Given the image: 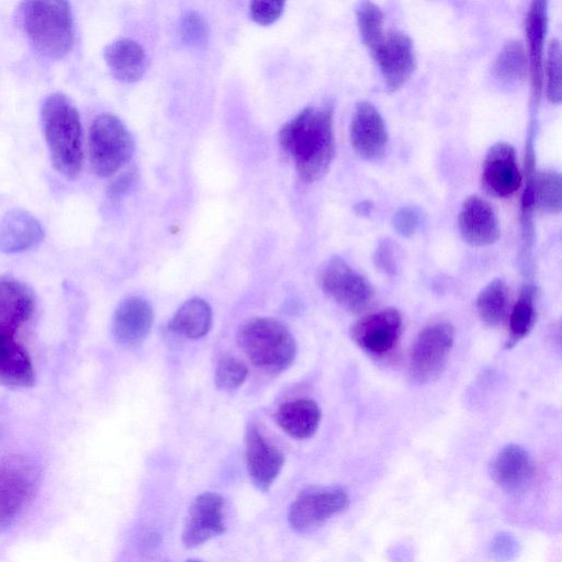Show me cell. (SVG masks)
<instances>
[{
    "label": "cell",
    "mask_w": 562,
    "mask_h": 562,
    "mask_svg": "<svg viewBox=\"0 0 562 562\" xmlns=\"http://www.w3.org/2000/svg\"><path fill=\"white\" fill-rule=\"evenodd\" d=\"M373 261L375 267L384 274H395L398 259L395 245L392 240L383 239L379 243L373 255Z\"/></svg>",
    "instance_id": "cell-36"
},
{
    "label": "cell",
    "mask_w": 562,
    "mask_h": 562,
    "mask_svg": "<svg viewBox=\"0 0 562 562\" xmlns=\"http://www.w3.org/2000/svg\"><path fill=\"white\" fill-rule=\"evenodd\" d=\"M350 142L363 159L373 161L385 154L389 133L378 109L366 101L356 105L350 124Z\"/></svg>",
    "instance_id": "cell-14"
},
{
    "label": "cell",
    "mask_w": 562,
    "mask_h": 562,
    "mask_svg": "<svg viewBox=\"0 0 562 562\" xmlns=\"http://www.w3.org/2000/svg\"><path fill=\"white\" fill-rule=\"evenodd\" d=\"M535 462L521 446L509 443L503 447L491 463L493 481L505 492L521 494L532 485Z\"/></svg>",
    "instance_id": "cell-15"
},
{
    "label": "cell",
    "mask_w": 562,
    "mask_h": 562,
    "mask_svg": "<svg viewBox=\"0 0 562 562\" xmlns=\"http://www.w3.org/2000/svg\"><path fill=\"white\" fill-rule=\"evenodd\" d=\"M246 464L252 484L263 492L270 488L284 464L283 453L255 425H249L246 431Z\"/></svg>",
    "instance_id": "cell-16"
},
{
    "label": "cell",
    "mask_w": 562,
    "mask_h": 562,
    "mask_svg": "<svg viewBox=\"0 0 562 562\" xmlns=\"http://www.w3.org/2000/svg\"><path fill=\"white\" fill-rule=\"evenodd\" d=\"M403 330L398 310L386 307L363 316L351 327L356 345L372 357H384L397 345Z\"/></svg>",
    "instance_id": "cell-10"
},
{
    "label": "cell",
    "mask_w": 562,
    "mask_h": 562,
    "mask_svg": "<svg viewBox=\"0 0 562 562\" xmlns=\"http://www.w3.org/2000/svg\"><path fill=\"white\" fill-rule=\"evenodd\" d=\"M34 293L25 283L0 278V328L14 331L33 315Z\"/></svg>",
    "instance_id": "cell-22"
},
{
    "label": "cell",
    "mask_w": 562,
    "mask_h": 562,
    "mask_svg": "<svg viewBox=\"0 0 562 562\" xmlns=\"http://www.w3.org/2000/svg\"><path fill=\"white\" fill-rule=\"evenodd\" d=\"M247 374L248 369L241 360L225 356L217 362L214 382L220 390H235L245 382Z\"/></svg>",
    "instance_id": "cell-31"
},
{
    "label": "cell",
    "mask_w": 562,
    "mask_h": 562,
    "mask_svg": "<svg viewBox=\"0 0 562 562\" xmlns=\"http://www.w3.org/2000/svg\"><path fill=\"white\" fill-rule=\"evenodd\" d=\"M21 24L41 55L60 59L74 43V19L67 1H26L20 7Z\"/></svg>",
    "instance_id": "cell-3"
},
{
    "label": "cell",
    "mask_w": 562,
    "mask_h": 562,
    "mask_svg": "<svg viewBox=\"0 0 562 562\" xmlns=\"http://www.w3.org/2000/svg\"><path fill=\"white\" fill-rule=\"evenodd\" d=\"M420 218V212L416 207L403 206L394 213L392 225L398 235L411 237L419 227Z\"/></svg>",
    "instance_id": "cell-35"
},
{
    "label": "cell",
    "mask_w": 562,
    "mask_h": 562,
    "mask_svg": "<svg viewBox=\"0 0 562 562\" xmlns=\"http://www.w3.org/2000/svg\"><path fill=\"white\" fill-rule=\"evenodd\" d=\"M133 150L132 135L117 116L101 113L94 117L89 131V158L98 177L117 172L128 162Z\"/></svg>",
    "instance_id": "cell-5"
},
{
    "label": "cell",
    "mask_w": 562,
    "mask_h": 562,
    "mask_svg": "<svg viewBox=\"0 0 562 562\" xmlns=\"http://www.w3.org/2000/svg\"><path fill=\"white\" fill-rule=\"evenodd\" d=\"M356 15L361 41L373 53L385 36L383 12L375 3L363 1Z\"/></svg>",
    "instance_id": "cell-29"
},
{
    "label": "cell",
    "mask_w": 562,
    "mask_h": 562,
    "mask_svg": "<svg viewBox=\"0 0 562 562\" xmlns=\"http://www.w3.org/2000/svg\"><path fill=\"white\" fill-rule=\"evenodd\" d=\"M40 482L41 468L32 458L10 454L0 460V531L32 502Z\"/></svg>",
    "instance_id": "cell-6"
},
{
    "label": "cell",
    "mask_w": 562,
    "mask_h": 562,
    "mask_svg": "<svg viewBox=\"0 0 562 562\" xmlns=\"http://www.w3.org/2000/svg\"><path fill=\"white\" fill-rule=\"evenodd\" d=\"M180 35L182 41L190 46H203L209 36L207 23L198 12H187L181 18Z\"/></svg>",
    "instance_id": "cell-33"
},
{
    "label": "cell",
    "mask_w": 562,
    "mask_h": 562,
    "mask_svg": "<svg viewBox=\"0 0 562 562\" xmlns=\"http://www.w3.org/2000/svg\"><path fill=\"white\" fill-rule=\"evenodd\" d=\"M491 555L498 562H507L515 559L519 552V544L514 536L507 532L497 533L490 547Z\"/></svg>",
    "instance_id": "cell-37"
},
{
    "label": "cell",
    "mask_w": 562,
    "mask_h": 562,
    "mask_svg": "<svg viewBox=\"0 0 562 562\" xmlns=\"http://www.w3.org/2000/svg\"><path fill=\"white\" fill-rule=\"evenodd\" d=\"M239 347L258 369L278 373L295 359L296 342L281 322L256 317L243 323L237 333Z\"/></svg>",
    "instance_id": "cell-4"
},
{
    "label": "cell",
    "mask_w": 562,
    "mask_h": 562,
    "mask_svg": "<svg viewBox=\"0 0 562 562\" xmlns=\"http://www.w3.org/2000/svg\"><path fill=\"white\" fill-rule=\"evenodd\" d=\"M458 227L462 239L475 247L494 244L499 238V224L493 207L480 196H469L461 205Z\"/></svg>",
    "instance_id": "cell-17"
},
{
    "label": "cell",
    "mask_w": 562,
    "mask_h": 562,
    "mask_svg": "<svg viewBox=\"0 0 562 562\" xmlns=\"http://www.w3.org/2000/svg\"><path fill=\"white\" fill-rule=\"evenodd\" d=\"M454 340V328L440 322L425 327L415 339L408 361V375L414 384L436 381L443 372Z\"/></svg>",
    "instance_id": "cell-7"
},
{
    "label": "cell",
    "mask_w": 562,
    "mask_h": 562,
    "mask_svg": "<svg viewBox=\"0 0 562 562\" xmlns=\"http://www.w3.org/2000/svg\"><path fill=\"white\" fill-rule=\"evenodd\" d=\"M35 383V372L26 350L14 331L0 328V385L27 389Z\"/></svg>",
    "instance_id": "cell-19"
},
{
    "label": "cell",
    "mask_w": 562,
    "mask_h": 562,
    "mask_svg": "<svg viewBox=\"0 0 562 562\" xmlns=\"http://www.w3.org/2000/svg\"><path fill=\"white\" fill-rule=\"evenodd\" d=\"M348 505V493L340 486H310L293 499L288 520L295 531L312 532L334 515L344 512Z\"/></svg>",
    "instance_id": "cell-8"
},
{
    "label": "cell",
    "mask_w": 562,
    "mask_h": 562,
    "mask_svg": "<svg viewBox=\"0 0 562 562\" xmlns=\"http://www.w3.org/2000/svg\"><path fill=\"white\" fill-rule=\"evenodd\" d=\"M187 562H202V561H200V560H195V559H190V560H188Z\"/></svg>",
    "instance_id": "cell-40"
},
{
    "label": "cell",
    "mask_w": 562,
    "mask_h": 562,
    "mask_svg": "<svg viewBox=\"0 0 562 562\" xmlns=\"http://www.w3.org/2000/svg\"><path fill=\"white\" fill-rule=\"evenodd\" d=\"M319 285L328 297L351 313L366 311L374 299L372 284L338 256L322 268Z\"/></svg>",
    "instance_id": "cell-9"
},
{
    "label": "cell",
    "mask_w": 562,
    "mask_h": 562,
    "mask_svg": "<svg viewBox=\"0 0 562 562\" xmlns=\"http://www.w3.org/2000/svg\"><path fill=\"white\" fill-rule=\"evenodd\" d=\"M355 210L359 215H369L372 210V203L362 201L355 206Z\"/></svg>",
    "instance_id": "cell-39"
},
{
    "label": "cell",
    "mask_w": 562,
    "mask_h": 562,
    "mask_svg": "<svg viewBox=\"0 0 562 562\" xmlns=\"http://www.w3.org/2000/svg\"><path fill=\"white\" fill-rule=\"evenodd\" d=\"M321 408L310 398L289 401L280 405L276 420L280 428L294 439L312 437L321 423Z\"/></svg>",
    "instance_id": "cell-24"
},
{
    "label": "cell",
    "mask_w": 562,
    "mask_h": 562,
    "mask_svg": "<svg viewBox=\"0 0 562 562\" xmlns=\"http://www.w3.org/2000/svg\"><path fill=\"white\" fill-rule=\"evenodd\" d=\"M153 319V308L146 300L139 296L127 297L117 305L113 314V337L120 345L137 346L149 334Z\"/></svg>",
    "instance_id": "cell-18"
},
{
    "label": "cell",
    "mask_w": 562,
    "mask_h": 562,
    "mask_svg": "<svg viewBox=\"0 0 562 562\" xmlns=\"http://www.w3.org/2000/svg\"><path fill=\"white\" fill-rule=\"evenodd\" d=\"M546 95L553 103L561 102V45L552 40L548 47L546 61Z\"/></svg>",
    "instance_id": "cell-32"
},
{
    "label": "cell",
    "mask_w": 562,
    "mask_h": 562,
    "mask_svg": "<svg viewBox=\"0 0 562 562\" xmlns=\"http://www.w3.org/2000/svg\"><path fill=\"white\" fill-rule=\"evenodd\" d=\"M132 180H133V173L127 172V173L122 175L115 181H113L109 188L110 198L115 199V198H119L120 195H122L131 186Z\"/></svg>",
    "instance_id": "cell-38"
},
{
    "label": "cell",
    "mask_w": 562,
    "mask_h": 562,
    "mask_svg": "<svg viewBox=\"0 0 562 562\" xmlns=\"http://www.w3.org/2000/svg\"><path fill=\"white\" fill-rule=\"evenodd\" d=\"M224 498L214 492H204L191 503L182 529V543L195 548L223 533Z\"/></svg>",
    "instance_id": "cell-12"
},
{
    "label": "cell",
    "mask_w": 562,
    "mask_h": 562,
    "mask_svg": "<svg viewBox=\"0 0 562 562\" xmlns=\"http://www.w3.org/2000/svg\"><path fill=\"white\" fill-rule=\"evenodd\" d=\"M536 286L525 283L509 316V335L505 348L509 349L529 335L536 324Z\"/></svg>",
    "instance_id": "cell-26"
},
{
    "label": "cell",
    "mask_w": 562,
    "mask_h": 562,
    "mask_svg": "<svg viewBox=\"0 0 562 562\" xmlns=\"http://www.w3.org/2000/svg\"><path fill=\"white\" fill-rule=\"evenodd\" d=\"M279 143L302 180H319L327 173L335 156L331 108L319 105L302 110L283 125Z\"/></svg>",
    "instance_id": "cell-1"
},
{
    "label": "cell",
    "mask_w": 562,
    "mask_h": 562,
    "mask_svg": "<svg viewBox=\"0 0 562 562\" xmlns=\"http://www.w3.org/2000/svg\"><path fill=\"white\" fill-rule=\"evenodd\" d=\"M42 126L55 169L68 180L79 177L83 165L79 112L66 94H49L41 111Z\"/></svg>",
    "instance_id": "cell-2"
},
{
    "label": "cell",
    "mask_w": 562,
    "mask_h": 562,
    "mask_svg": "<svg viewBox=\"0 0 562 562\" xmlns=\"http://www.w3.org/2000/svg\"><path fill=\"white\" fill-rule=\"evenodd\" d=\"M507 285L499 278L488 282L481 290L475 302L480 319L488 327H495L504 321L507 313Z\"/></svg>",
    "instance_id": "cell-28"
},
{
    "label": "cell",
    "mask_w": 562,
    "mask_h": 562,
    "mask_svg": "<svg viewBox=\"0 0 562 562\" xmlns=\"http://www.w3.org/2000/svg\"><path fill=\"white\" fill-rule=\"evenodd\" d=\"M528 59L522 44L518 41H509L497 55L493 74L501 85L515 87L520 85L527 76Z\"/></svg>",
    "instance_id": "cell-27"
},
{
    "label": "cell",
    "mask_w": 562,
    "mask_h": 562,
    "mask_svg": "<svg viewBox=\"0 0 562 562\" xmlns=\"http://www.w3.org/2000/svg\"><path fill=\"white\" fill-rule=\"evenodd\" d=\"M41 223L27 211H8L0 222V249L7 254L27 250L42 241Z\"/></svg>",
    "instance_id": "cell-21"
},
{
    "label": "cell",
    "mask_w": 562,
    "mask_h": 562,
    "mask_svg": "<svg viewBox=\"0 0 562 562\" xmlns=\"http://www.w3.org/2000/svg\"><path fill=\"white\" fill-rule=\"evenodd\" d=\"M376 59L384 83L389 91L401 89L416 67V56L412 38L404 32L392 31L372 53Z\"/></svg>",
    "instance_id": "cell-11"
},
{
    "label": "cell",
    "mask_w": 562,
    "mask_h": 562,
    "mask_svg": "<svg viewBox=\"0 0 562 562\" xmlns=\"http://www.w3.org/2000/svg\"><path fill=\"white\" fill-rule=\"evenodd\" d=\"M521 182L515 148L506 142L491 146L482 168V184L485 190L494 196L508 198L520 188Z\"/></svg>",
    "instance_id": "cell-13"
},
{
    "label": "cell",
    "mask_w": 562,
    "mask_h": 562,
    "mask_svg": "<svg viewBox=\"0 0 562 562\" xmlns=\"http://www.w3.org/2000/svg\"><path fill=\"white\" fill-rule=\"evenodd\" d=\"M283 10V1H254L249 7V15L257 24L269 25L281 16Z\"/></svg>",
    "instance_id": "cell-34"
},
{
    "label": "cell",
    "mask_w": 562,
    "mask_h": 562,
    "mask_svg": "<svg viewBox=\"0 0 562 562\" xmlns=\"http://www.w3.org/2000/svg\"><path fill=\"white\" fill-rule=\"evenodd\" d=\"M528 65L531 77L532 97L539 100L543 83V46L548 30V2H531L526 16Z\"/></svg>",
    "instance_id": "cell-20"
},
{
    "label": "cell",
    "mask_w": 562,
    "mask_h": 562,
    "mask_svg": "<svg viewBox=\"0 0 562 562\" xmlns=\"http://www.w3.org/2000/svg\"><path fill=\"white\" fill-rule=\"evenodd\" d=\"M103 57L113 77L123 82L138 81L148 67L146 52L130 38H120L106 45Z\"/></svg>",
    "instance_id": "cell-23"
},
{
    "label": "cell",
    "mask_w": 562,
    "mask_h": 562,
    "mask_svg": "<svg viewBox=\"0 0 562 562\" xmlns=\"http://www.w3.org/2000/svg\"><path fill=\"white\" fill-rule=\"evenodd\" d=\"M536 176L535 206L546 213H560L562 205L561 175L553 170H547Z\"/></svg>",
    "instance_id": "cell-30"
},
{
    "label": "cell",
    "mask_w": 562,
    "mask_h": 562,
    "mask_svg": "<svg viewBox=\"0 0 562 562\" xmlns=\"http://www.w3.org/2000/svg\"><path fill=\"white\" fill-rule=\"evenodd\" d=\"M212 326V310L206 301L192 297L186 301L169 322V329L189 339L204 337Z\"/></svg>",
    "instance_id": "cell-25"
}]
</instances>
